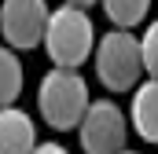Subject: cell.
I'll use <instances>...</instances> for the list:
<instances>
[{
	"label": "cell",
	"mask_w": 158,
	"mask_h": 154,
	"mask_svg": "<svg viewBox=\"0 0 158 154\" xmlns=\"http://www.w3.org/2000/svg\"><path fill=\"white\" fill-rule=\"evenodd\" d=\"M40 48L48 51L52 66H63V70H77L88 63L92 48H96V30H92V18L85 7H52L48 11V26H44V37Z\"/></svg>",
	"instance_id": "cell-1"
},
{
	"label": "cell",
	"mask_w": 158,
	"mask_h": 154,
	"mask_svg": "<svg viewBox=\"0 0 158 154\" xmlns=\"http://www.w3.org/2000/svg\"><path fill=\"white\" fill-rule=\"evenodd\" d=\"M85 107H88V81H85L77 70L52 66L48 74L40 77L37 110H40V117L48 121V128H55V132L77 128Z\"/></svg>",
	"instance_id": "cell-2"
},
{
	"label": "cell",
	"mask_w": 158,
	"mask_h": 154,
	"mask_svg": "<svg viewBox=\"0 0 158 154\" xmlns=\"http://www.w3.org/2000/svg\"><path fill=\"white\" fill-rule=\"evenodd\" d=\"M96 77L103 81L107 92H132L143 81V63H140V40L132 30H110L96 40L92 48Z\"/></svg>",
	"instance_id": "cell-3"
},
{
	"label": "cell",
	"mask_w": 158,
	"mask_h": 154,
	"mask_svg": "<svg viewBox=\"0 0 158 154\" xmlns=\"http://www.w3.org/2000/svg\"><path fill=\"white\" fill-rule=\"evenodd\" d=\"M77 140L85 154H118L129 143V117L114 99H88L77 121Z\"/></svg>",
	"instance_id": "cell-4"
},
{
	"label": "cell",
	"mask_w": 158,
	"mask_h": 154,
	"mask_svg": "<svg viewBox=\"0 0 158 154\" xmlns=\"http://www.w3.org/2000/svg\"><path fill=\"white\" fill-rule=\"evenodd\" d=\"M48 0H4L0 4V40L11 51L37 48L48 26Z\"/></svg>",
	"instance_id": "cell-5"
},
{
	"label": "cell",
	"mask_w": 158,
	"mask_h": 154,
	"mask_svg": "<svg viewBox=\"0 0 158 154\" xmlns=\"http://www.w3.org/2000/svg\"><path fill=\"white\" fill-rule=\"evenodd\" d=\"M37 125L22 107H0V154H33Z\"/></svg>",
	"instance_id": "cell-6"
},
{
	"label": "cell",
	"mask_w": 158,
	"mask_h": 154,
	"mask_svg": "<svg viewBox=\"0 0 158 154\" xmlns=\"http://www.w3.org/2000/svg\"><path fill=\"white\" fill-rule=\"evenodd\" d=\"M129 125L136 136L147 143H158V77H143L132 88V107H129Z\"/></svg>",
	"instance_id": "cell-7"
},
{
	"label": "cell",
	"mask_w": 158,
	"mask_h": 154,
	"mask_svg": "<svg viewBox=\"0 0 158 154\" xmlns=\"http://www.w3.org/2000/svg\"><path fill=\"white\" fill-rule=\"evenodd\" d=\"M19 95H22V63H19V51H11L7 44H0V107H15Z\"/></svg>",
	"instance_id": "cell-8"
},
{
	"label": "cell",
	"mask_w": 158,
	"mask_h": 154,
	"mask_svg": "<svg viewBox=\"0 0 158 154\" xmlns=\"http://www.w3.org/2000/svg\"><path fill=\"white\" fill-rule=\"evenodd\" d=\"M99 4H103L107 18L114 22V30H132V26H140V22L147 18V11H151V0H99Z\"/></svg>",
	"instance_id": "cell-9"
},
{
	"label": "cell",
	"mask_w": 158,
	"mask_h": 154,
	"mask_svg": "<svg viewBox=\"0 0 158 154\" xmlns=\"http://www.w3.org/2000/svg\"><path fill=\"white\" fill-rule=\"evenodd\" d=\"M136 40H140V63H143V74H147V77H158V18L147 22L143 37H136Z\"/></svg>",
	"instance_id": "cell-10"
},
{
	"label": "cell",
	"mask_w": 158,
	"mask_h": 154,
	"mask_svg": "<svg viewBox=\"0 0 158 154\" xmlns=\"http://www.w3.org/2000/svg\"><path fill=\"white\" fill-rule=\"evenodd\" d=\"M33 154H70L63 143H55V140H44V143H37L33 147Z\"/></svg>",
	"instance_id": "cell-11"
},
{
	"label": "cell",
	"mask_w": 158,
	"mask_h": 154,
	"mask_svg": "<svg viewBox=\"0 0 158 154\" xmlns=\"http://www.w3.org/2000/svg\"><path fill=\"white\" fill-rule=\"evenodd\" d=\"M63 4H70V7H85V11H88V7L99 4V0H63Z\"/></svg>",
	"instance_id": "cell-12"
},
{
	"label": "cell",
	"mask_w": 158,
	"mask_h": 154,
	"mask_svg": "<svg viewBox=\"0 0 158 154\" xmlns=\"http://www.w3.org/2000/svg\"><path fill=\"white\" fill-rule=\"evenodd\" d=\"M118 154H136V151H118Z\"/></svg>",
	"instance_id": "cell-13"
}]
</instances>
